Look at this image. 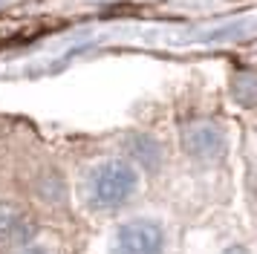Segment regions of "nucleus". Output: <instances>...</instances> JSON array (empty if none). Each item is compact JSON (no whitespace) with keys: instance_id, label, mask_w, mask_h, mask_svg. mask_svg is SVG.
Masks as SVG:
<instances>
[{"instance_id":"obj_6","label":"nucleus","mask_w":257,"mask_h":254,"mask_svg":"<svg viewBox=\"0 0 257 254\" xmlns=\"http://www.w3.org/2000/svg\"><path fill=\"white\" fill-rule=\"evenodd\" d=\"M12 254H52V251H49L47 245H24V248H18Z\"/></svg>"},{"instance_id":"obj_3","label":"nucleus","mask_w":257,"mask_h":254,"mask_svg":"<svg viewBox=\"0 0 257 254\" xmlns=\"http://www.w3.org/2000/svg\"><path fill=\"white\" fill-rule=\"evenodd\" d=\"M185 150H188V156L197 159V162H214L225 153V136H222L214 124L199 121V124L188 127Z\"/></svg>"},{"instance_id":"obj_4","label":"nucleus","mask_w":257,"mask_h":254,"mask_svg":"<svg viewBox=\"0 0 257 254\" xmlns=\"http://www.w3.org/2000/svg\"><path fill=\"white\" fill-rule=\"evenodd\" d=\"M130 156L133 159H127L130 165H145L148 171H153V168H159L162 165V148H159V142L151 136H136L133 142H130Z\"/></svg>"},{"instance_id":"obj_2","label":"nucleus","mask_w":257,"mask_h":254,"mask_svg":"<svg viewBox=\"0 0 257 254\" xmlns=\"http://www.w3.org/2000/svg\"><path fill=\"white\" fill-rule=\"evenodd\" d=\"M110 254H168V228L156 217L124 219L110 240Z\"/></svg>"},{"instance_id":"obj_5","label":"nucleus","mask_w":257,"mask_h":254,"mask_svg":"<svg viewBox=\"0 0 257 254\" xmlns=\"http://www.w3.org/2000/svg\"><path fill=\"white\" fill-rule=\"evenodd\" d=\"M24 237V214L15 205H3L0 202V240L12 242Z\"/></svg>"},{"instance_id":"obj_1","label":"nucleus","mask_w":257,"mask_h":254,"mask_svg":"<svg viewBox=\"0 0 257 254\" xmlns=\"http://www.w3.org/2000/svg\"><path fill=\"white\" fill-rule=\"evenodd\" d=\"M142 188V173L127 159H104L84 176V202L90 211H113L127 205Z\"/></svg>"}]
</instances>
